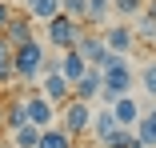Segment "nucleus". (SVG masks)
Masks as SVG:
<instances>
[{
  "label": "nucleus",
  "instance_id": "obj_4",
  "mask_svg": "<svg viewBox=\"0 0 156 148\" xmlns=\"http://www.w3.org/2000/svg\"><path fill=\"white\" fill-rule=\"evenodd\" d=\"M44 36L56 52H64V48H76V40L84 36V20H72L64 12H56L52 20H44Z\"/></svg>",
  "mask_w": 156,
  "mask_h": 148
},
{
  "label": "nucleus",
  "instance_id": "obj_25",
  "mask_svg": "<svg viewBox=\"0 0 156 148\" xmlns=\"http://www.w3.org/2000/svg\"><path fill=\"white\" fill-rule=\"evenodd\" d=\"M144 8V0H112V12L116 16H136Z\"/></svg>",
  "mask_w": 156,
  "mask_h": 148
},
{
  "label": "nucleus",
  "instance_id": "obj_27",
  "mask_svg": "<svg viewBox=\"0 0 156 148\" xmlns=\"http://www.w3.org/2000/svg\"><path fill=\"white\" fill-rule=\"evenodd\" d=\"M20 4H24V8H28V4H32V0H20Z\"/></svg>",
  "mask_w": 156,
  "mask_h": 148
},
{
  "label": "nucleus",
  "instance_id": "obj_12",
  "mask_svg": "<svg viewBox=\"0 0 156 148\" xmlns=\"http://www.w3.org/2000/svg\"><path fill=\"white\" fill-rule=\"evenodd\" d=\"M84 68H88V60H84L76 48H64V52H60V72H64V80H68V84H72V80H80V76H84Z\"/></svg>",
  "mask_w": 156,
  "mask_h": 148
},
{
  "label": "nucleus",
  "instance_id": "obj_24",
  "mask_svg": "<svg viewBox=\"0 0 156 148\" xmlns=\"http://www.w3.org/2000/svg\"><path fill=\"white\" fill-rule=\"evenodd\" d=\"M60 12L72 16V20H84L88 16V0H60Z\"/></svg>",
  "mask_w": 156,
  "mask_h": 148
},
{
  "label": "nucleus",
  "instance_id": "obj_11",
  "mask_svg": "<svg viewBox=\"0 0 156 148\" xmlns=\"http://www.w3.org/2000/svg\"><path fill=\"white\" fill-rule=\"evenodd\" d=\"M112 116H116V124H124V128H132V124L140 120V104H136V96H132V92H124V96H116V100H112Z\"/></svg>",
  "mask_w": 156,
  "mask_h": 148
},
{
  "label": "nucleus",
  "instance_id": "obj_5",
  "mask_svg": "<svg viewBox=\"0 0 156 148\" xmlns=\"http://www.w3.org/2000/svg\"><path fill=\"white\" fill-rule=\"evenodd\" d=\"M76 52L84 56V60H88L92 68H104V64L112 60V56H120V52H112V48L104 44V36H100V32H88V28H84V36L76 40Z\"/></svg>",
  "mask_w": 156,
  "mask_h": 148
},
{
  "label": "nucleus",
  "instance_id": "obj_19",
  "mask_svg": "<svg viewBox=\"0 0 156 148\" xmlns=\"http://www.w3.org/2000/svg\"><path fill=\"white\" fill-rule=\"evenodd\" d=\"M12 80H16V72H12V44L0 32V84H12Z\"/></svg>",
  "mask_w": 156,
  "mask_h": 148
},
{
  "label": "nucleus",
  "instance_id": "obj_10",
  "mask_svg": "<svg viewBox=\"0 0 156 148\" xmlns=\"http://www.w3.org/2000/svg\"><path fill=\"white\" fill-rule=\"evenodd\" d=\"M72 96H76V100H88V104H92V100H100V68H92V64H88L84 76L72 80Z\"/></svg>",
  "mask_w": 156,
  "mask_h": 148
},
{
  "label": "nucleus",
  "instance_id": "obj_13",
  "mask_svg": "<svg viewBox=\"0 0 156 148\" xmlns=\"http://www.w3.org/2000/svg\"><path fill=\"white\" fill-rule=\"evenodd\" d=\"M132 128H136V140H140L144 148H156V104H152L148 112H140V120H136Z\"/></svg>",
  "mask_w": 156,
  "mask_h": 148
},
{
  "label": "nucleus",
  "instance_id": "obj_21",
  "mask_svg": "<svg viewBox=\"0 0 156 148\" xmlns=\"http://www.w3.org/2000/svg\"><path fill=\"white\" fill-rule=\"evenodd\" d=\"M132 144H136V128H124V124H116L104 140V148H132Z\"/></svg>",
  "mask_w": 156,
  "mask_h": 148
},
{
  "label": "nucleus",
  "instance_id": "obj_15",
  "mask_svg": "<svg viewBox=\"0 0 156 148\" xmlns=\"http://www.w3.org/2000/svg\"><path fill=\"white\" fill-rule=\"evenodd\" d=\"M36 148H76V140L60 128V124H48V128H40V144Z\"/></svg>",
  "mask_w": 156,
  "mask_h": 148
},
{
  "label": "nucleus",
  "instance_id": "obj_7",
  "mask_svg": "<svg viewBox=\"0 0 156 148\" xmlns=\"http://www.w3.org/2000/svg\"><path fill=\"white\" fill-rule=\"evenodd\" d=\"M100 36H104V44H108L112 52H120V56H128L132 44H136L132 24H104V28H100Z\"/></svg>",
  "mask_w": 156,
  "mask_h": 148
},
{
  "label": "nucleus",
  "instance_id": "obj_17",
  "mask_svg": "<svg viewBox=\"0 0 156 148\" xmlns=\"http://www.w3.org/2000/svg\"><path fill=\"white\" fill-rule=\"evenodd\" d=\"M24 12H28V16H32L36 24H44V20H52V16L60 12V0H32V4H28Z\"/></svg>",
  "mask_w": 156,
  "mask_h": 148
},
{
  "label": "nucleus",
  "instance_id": "obj_22",
  "mask_svg": "<svg viewBox=\"0 0 156 148\" xmlns=\"http://www.w3.org/2000/svg\"><path fill=\"white\" fill-rule=\"evenodd\" d=\"M24 120H28V116H24V100L16 96V100L8 104V112H4V128H8V132H16V128H20Z\"/></svg>",
  "mask_w": 156,
  "mask_h": 148
},
{
  "label": "nucleus",
  "instance_id": "obj_6",
  "mask_svg": "<svg viewBox=\"0 0 156 148\" xmlns=\"http://www.w3.org/2000/svg\"><path fill=\"white\" fill-rule=\"evenodd\" d=\"M24 116H28V124H36V128H48L56 124V104L44 96V92H24Z\"/></svg>",
  "mask_w": 156,
  "mask_h": 148
},
{
  "label": "nucleus",
  "instance_id": "obj_16",
  "mask_svg": "<svg viewBox=\"0 0 156 148\" xmlns=\"http://www.w3.org/2000/svg\"><path fill=\"white\" fill-rule=\"evenodd\" d=\"M108 16H112V0H88V16H84V24L104 28V24H108Z\"/></svg>",
  "mask_w": 156,
  "mask_h": 148
},
{
  "label": "nucleus",
  "instance_id": "obj_23",
  "mask_svg": "<svg viewBox=\"0 0 156 148\" xmlns=\"http://www.w3.org/2000/svg\"><path fill=\"white\" fill-rule=\"evenodd\" d=\"M140 88H144V92L156 100V60H148V64L140 68Z\"/></svg>",
  "mask_w": 156,
  "mask_h": 148
},
{
  "label": "nucleus",
  "instance_id": "obj_8",
  "mask_svg": "<svg viewBox=\"0 0 156 148\" xmlns=\"http://www.w3.org/2000/svg\"><path fill=\"white\" fill-rule=\"evenodd\" d=\"M40 92H44L56 108H60V104L72 96V84L64 80V72H60V68H52V72H44V76H40Z\"/></svg>",
  "mask_w": 156,
  "mask_h": 148
},
{
  "label": "nucleus",
  "instance_id": "obj_1",
  "mask_svg": "<svg viewBox=\"0 0 156 148\" xmlns=\"http://www.w3.org/2000/svg\"><path fill=\"white\" fill-rule=\"evenodd\" d=\"M132 84H136V72H132V64L124 60V56H112V60L100 68V100H104V104H112L116 96L132 92Z\"/></svg>",
  "mask_w": 156,
  "mask_h": 148
},
{
  "label": "nucleus",
  "instance_id": "obj_14",
  "mask_svg": "<svg viewBox=\"0 0 156 148\" xmlns=\"http://www.w3.org/2000/svg\"><path fill=\"white\" fill-rule=\"evenodd\" d=\"M112 128H116V116H112V104H104L100 112H96V108H92V128H88V132H92V136H96V140L104 144Z\"/></svg>",
  "mask_w": 156,
  "mask_h": 148
},
{
  "label": "nucleus",
  "instance_id": "obj_18",
  "mask_svg": "<svg viewBox=\"0 0 156 148\" xmlns=\"http://www.w3.org/2000/svg\"><path fill=\"white\" fill-rule=\"evenodd\" d=\"M140 20L132 24V32H136V44H156V20L148 12H136Z\"/></svg>",
  "mask_w": 156,
  "mask_h": 148
},
{
  "label": "nucleus",
  "instance_id": "obj_2",
  "mask_svg": "<svg viewBox=\"0 0 156 148\" xmlns=\"http://www.w3.org/2000/svg\"><path fill=\"white\" fill-rule=\"evenodd\" d=\"M40 64H44V44L32 36L28 44L12 48V72L20 84H40Z\"/></svg>",
  "mask_w": 156,
  "mask_h": 148
},
{
  "label": "nucleus",
  "instance_id": "obj_3",
  "mask_svg": "<svg viewBox=\"0 0 156 148\" xmlns=\"http://www.w3.org/2000/svg\"><path fill=\"white\" fill-rule=\"evenodd\" d=\"M56 124L64 128L72 140L88 136V128H92V104H88V100H76V96H68L64 104L56 108Z\"/></svg>",
  "mask_w": 156,
  "mask_h": 148
},
{
  "label": "nucleus",
  "instance_id": "obj_28",
  "mask_svg": "<svg viewBox=\"0 0 156 148\" xmlns=\"http://www.w3.org/2000/svg\"><path fill=\"white\" fill-rule=\"evenodd\" d=\"M132 148H144V144H140V140H136V144H132Z\"/></svg>",
  "mask_w": 156,
  "mask_h": 148
},
{
  "label": "nucleus",
  "instance_id": "obj_26",
  "mask_svg": "<svg viewBox=\"0 0 156 148\" xmlns=\"http://www.w3.org/2000/svg\"><path fill=\"white\" fill-rule=\"evenodd\" d=\"M12 12H16V8H12V0H0V32H4V24L12 20Z\"/></svg>",
  "mask_w": 156,
  "mask_h": 148
},
{
  "label": "nucleus",
  "instance_id": "obj_9",
  "mask_svg": "<svg viewBox=\"0 0 156 148\" xmlns=\"http://www.w3.org/2000/svg\"><path fill=\"white\" fill-rule=\"evenodd\" d=\"M4 36H8V44L16 48V44H28L36 36V20L28 16V12H12V20L4 24Z\"/></svg>",
  "mask_w": 156,
  "mask_h": 148
},
{
  "label": "nucleus",
  "instance_id": "obj_20",
  "mask_svg": "<svg viewBox=\"0 0 156 148\" xmlns=\"http://www.w3.org/2000/svg\"><path fill=\"white\" fill-rule=\"evenodd\" d=\"M12 144H16V148H36V144H40V128L24 120V124L12 132Z\"/></svg>",
  "mask_w": 156,
  "mask_h": 148
}]
</instances>
